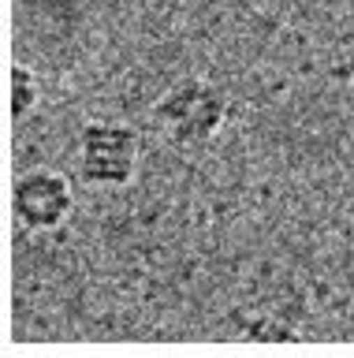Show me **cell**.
I'll use <instances>...</instances> for the list:
<instances>
[{"label":"cell","instance_id":"obj_1","mask_svg":"<svg viewBox=\"0 0 354 358\" xmlns=\"http://www.w3.org/2000/svg\"><path fill=\"white\" fill-rule=\"evenodd\" d=\"M228 97L224 90L213 86L209 78L186 75L179 83H172L153 105V123L161 127V134L179 150H198L209 145L224 131L228 123Z\"/></svg>","mask_w":354,"mask_h":358},{"label":"cell","instance_id":"obj_3","mask_svg":"<svg viewBox=\"0 0 354 358\" xmlns=\"http://www.w3.org/2000/svg\"><path fill=\"white\" fill-rule=\"evenodd\" d=\"M75 209V187L57 168L19 172L12 187V213L27 231H57Z\"/></svg>","mask_w":354,"mask_h":358},{"label":"cell","instance_id":"obj_2","mask_svg":"<svg viewBox=\"0 0 354 358\" xmlns=\"http://www.w3.org/2000/svg\"><path fill=\"white\" fill-rule=\"evenodd\" d=\"M79 179L94 190H119L138 176L142 134L119 120H86L79 127Z\"/></svg>","mask_w":354,"mask_h":358},{"label":"cell","instance_id":"obj_4","mask_svg":"<svg viewBox=\"0 0 354 358\" xmlns=\"http://www.w3.org/2000/svg\"><path fill=\"white\" fill-rule=\"evenodd\" d=\"M12 101H8V112H12V120H30L34 116V108H38V101H41V78L34 75V67H27V64H15L12 67Z\"/></svg>","mask_w":354,"mask_h":358},{"label":"cell","instance_id":"obj_5","mask_svg":"<svg viewBox=\"0 0 354 358\" xmlns=\"http://www.w3.org/2000/svg\"><path fill=\"white\" fill-rule=\"evenodd\" d=\"M343 101H347V108L354 112V64H351V71H347V83H343Z\"/></svg>","mask_w":354,"mask_h":358}]
</instances>
